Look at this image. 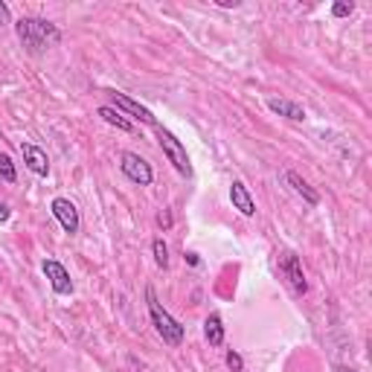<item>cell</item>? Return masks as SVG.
Instances as JSON below:
<instances>
[{
    "label": "cell",
    "instance_id": "obj_1",
    "mask_svg": "<svg viewBox=\"0 0 372 372\" xmlns=\"http://www.w3.org/2000/svg\"><path fill=\"white\" fill-rule=\"evenodd\" d=\"M15 32H18V41L24 44V50L29 55H41L47 47L62 41V29L44 21V18H21V21L15 24Z\"/></svg>",
    "mask_w": 372,
    "mask_h": 372
},
{
    "label": "cell",
    "instance_id": "obj_2",
    "mask_svg": "<svg viewBox=\"0 0 372 372\" xmlns=\"http://www.w3.org/2000/svg\"><path fill=\"white\" fill-rule=\"evenodd\" d=\"M146 303H149V317H151V326H154V331L160 335V340L166 343V346H181L184 343V326L174 320L169 311L160 305V300H158V294H154V288L149 285L146 288Z\"/></svg>",
    "mask_w": 372,
    "mask_h": 372
},
{
    "label": "cell",
    "instance_id": "obj_3",
    "mask_svg": "<svg viewBox=\"0 0 372 372\" xmlns=\"http://www.w3.org/2000/svg\"><path fill=\"white\" fill-rule=\"evenodd\" d=\"M154 131H158V143H160L163 154L169 158V163L178 169V174H184V178H192V163H189L186 146H184L169 128H163V125H154Z\"/></svg>",
    "mask_w": 372,
    "mask_h": 372
},
{
    "label": "cell",
    "instance_id": "obj_4",
    "mask_svg": "<svg viewBox=\"0 0 372 372\" xmlns=\"http://www.w3.org/2000/svg\"><path fill=\"white\" fill-rule=\"evenodd\" d=\"M120 169H123L125 178L131 184H137V186H151V181H154L151 163L146 158H140L137 151H123L120 154Z\"/></svg>",
    "mask_w": 372,
    "mask_h": 372
},
{
    "label": "cell",
    "instance_id": "obj_5",
    "mask_svg": "<svg viewBox=\"0 0 372 372\" xmlns=\"http://www.w3.org/2000/svg\"><path fill=\"white\" fill-rule=\"evenodd\" d=\"M280 273L285 277V282L291 285V291L297 294V297L308 294V282H305V273H303V265H300L297 253H291V250L280 253Z\"/></svg>",
    "mask_w": 372,
    "mask_h": 372
},
{
    "label": "cell",
    "instance_id": "obj_6",
    "mask_svg": "<svg viewBox=\"0 0 372 372\" xmlns=\"http://www.w3.org/2000/svg\"><path fill=\"white\" fill-rule=\"evenodd\" d=\"M108 96H111V108H116L123 116L128 113V116H134V120H140L143 125H158V116H154L146 105H140L137 99H131V96H125V93H120V90H108Z\"/></svg>",
    "mask_w": 372,
    "mask_h": 372
},
{
    "label": "cell",
    "instance_id": "obj_7",
    "mask_svg": "<svg viewBox=\"0 0 372 372\" xmlns=\"http://www.w3.org/2000/svg\"><path fill=\"white\" fill-rule=\"evenodd\" d=\"M53 215H55V221L62 224V230L67 233V236H76L82 227V219H79V209H76V204L70 198H53L50 204Z\"/></svg>",
    "mask_w": 372,
    "mask_h": 372
},
{
    "label": "cell",
    "instance_id": "obj_8",
    "mask_svg": "<svg viewBox=\"0 0 372 372\" xmlns=\"http://www.w3.org/2000/svg\"><path fill=\"white\" fill-rule=\"evenodd\" d=\"M41 270H44V277L50 280V285H53V291L58 294V297H70V294H73V280H70V273H67V268L62 262H58V259H44Z\"/></svg>",
    "mask_w": 372,
    "mask_h": 372
},
{
    "label": "cell",
    "instance_id": "obj_9",
    "mask_svg": "<svg viewBox=\"0 0 372 372\" xmlns=\"http://www.w3.org/2000/svg\"><path fill=\"white\" fill-rule=\"evenodd\" d=\"M21 154H24V163L32 174H38V178H47L50 174V158L44 149H38L35 143H21Z\"/></svg>",
    "mask_w": 372,
    "mask_h": 372
},
{
    "label": "cell",
    "instance_id": "obj_10",
    "mask_svg": "<svg viewBox=\"0 0 372 372\" xmlns=\"http://www.w3.org/2000/svg\"><path fill=\"white\" fill-rule=\"evenodd\" d=\"M230 201H233V209H239L244 219H253V215H256V201H253L250 189L242 181H233L230 184Z\"/></svg>",
    "mask_w": 372,
    "mask_h": 372
},
{
    "label": "cell",
    "instance_id": "obj_11",
    "mask_svg": "<svg viewBox=\"0 0 372 372\" xmlns=\"http://www.w3.org/2000/svg\"><path fill=\"white\" fill-rule=\"evenodd\" d=\"M285 184H288L294 192H297L308 207H317V204H320V192H317L315 186H311L305 178H300L297 172H285Z\"/></svg>",
    "mask_w": 372,
    "mask_h": 372
},
{
    "label": "cell",
    "instance_id": "obj_12",
    "mask_svg": "<svg viewBox=\"0 0 372 372\" xmlns=\"http://www.w3.org/2000/svg\"><path fill=\"white\" fill-rule=\"evenodd\" d=\"M268 108L273 111V113H280V116H285V120H291V123H303L305 120V108L303 105H297V102H291V99H277V96H270L268 99Z\"/></svg>",
    "mask_w": 372,
    "mask_h": 372
},
{
    "label": "cell",
    "instance_id": "obj_13",
    "mask_svg": "<svg viewBox=\"0 0 372 372\" xmlns=\"http://www.w3.org/2000/svg\"><path fill=\"white\" fill-rule=\"evenodd\" d=\"M204 335H207L209 346H224V320H221V315H209L204 320Z\"/></svg>",
    "mask_w": 372,
    "mask_h": 372
},
{
    "label": "cell",
    "instance_id": "obj_14",
    "mask_svg": "<svg viewBox=\"0 0 372 372\" xmlns=\"http://www.w3.org/2000/svg\"><path fill=\"white\" fill-rule=\"evenodd\" d=\"M96 113L102 116V120L108 123V125H113V128H120V131H134V123L131 120H125V116L116 111V108H111V105H102V108H96Z\"/></svg>",
    "mask_w": 372,
    "mask_h": 372
},
{
    "label": "cell",
    "instance_id": "obj_15",
    "mask_svg": "<svg viewBox=\"0 0 372 372\" xmlns=\"http://www.w3.org/2000/svg\"><path fill=\"white\" fill-rule=\"evenodd\" d=\"M151 253H154V265L158 268H169V247H166V242L163 239H154L151 242Z\"/></svg>",
    "mask_w": 372,
    "mask_h": 372
},
{
    "label": "cell",
    "instance_id": "obj_16",
    "mask_svg": "<svg viewBox=\"0 0 372 372\" xmlns=\"http://www.w3.org/2000/svg\"><path fill=\"white\" fill-rule=\"evenodd\" d=\"M0 178H4L6 184H15L18 181V172H15V163L6 151H0Z\"/></svg>",
    "mask_w": 372,
    "mask_h": 372
},
{
    "label": "cell",
    "instance_id": "obj_17",
    "mask_svg": "<svg viewBox=\"0 0 372 372\" xmlns=\"http://www.w3.org/2000/svg\"><path fill=\"white\" fill-rule=\"evenodd\" d=\"M227 366L233 369V372H244V361H242V355H239V352L236 349H227Z\"/></svg>",
    "mask_w": 372,
    "mask_h": 372
},
{
    "label": "cell",
    "instance_id": "obj_18",
    "mask_svg": "<svg viewBox=\"0 0 372 372\" xmlns=\"http://www.w3.org/2000/svg\"><path fill=\"white\" fill-rule=\"evenodd\" d=\"M352 12H355V4H352V0H349V4H346V0H338V4L331 6V15H335V18H349Z\"/></svg>",
    "mask_w": 372,
    "mask_h": 372
},
{
    "label": "cell",
    "instance_id": "obj_19",
    "mask_svg": "<svg viewBox=\"0 0 372 372\" xmlns=\"http://www.w3.org/2000/svg\"><path fill=\"white\" fill-rule=\"evenodd\" d=\"M6 24H12V15H9V6L0 0V27H6Z\"/></svg>",
    "mask_w": 372,
    "mask_h": 372
},
{
    "label": "cell",
    "instance_id": "obj_20",
    "mask_svg": "<svg viewBox=\"0 0 372 372\" xmlns=\"http://www.w3.org/2000/svg\"><path fill=\"white\" fill-rule=\"evenodd\" d=\"M12 219V209H9V204H4L0 201V224H6Z\"/></svg>",
    "mask_w": 372,
    "mask_h": 372
},
{
    "label": "cell",
    "instance_id": "obj_21",
    "mask_svg": "<svg viewBox=\"0 0 372 372\" xmlns=\"http://www.w3.org/2000/svg\"><path fill=\"white\" fill-rule=\"evenodd\" d=\"M186 262H189L192 268H198V265H201V259H198V253H186Z\"/></svg>",
    "mask_w": 372,
    "mask_h": 372
},
{
    "label": "cell",
    "instance_id": "obj_22",
    "mask_svg": "<svg viewBox=\"0 0 372 372\" xmlns=\"http://www.w3.org/2000/svg\"><path fill=\"white\" fill-rule=\"evenodd\" d=\"M219 6H224V9L227 6H239V0H219Z\"/></svg>",
    "mask_w": 372,
    "mask_h": 372
},
{
    "label": "cell",
    "instance_id": "obj_23",
    "mask_svg": "<svg viewBox=\"0 0 372 372\" xmlns=\"http://www.w3.org/2000/svg\"><path fill=\"white\" fill-rule=\"evenodd\" d=\"M338 372H358V369H352V366H338Z\"/></svg>",
    "mask_w": 372,
    "mask_h": 372
}]
</instances>
